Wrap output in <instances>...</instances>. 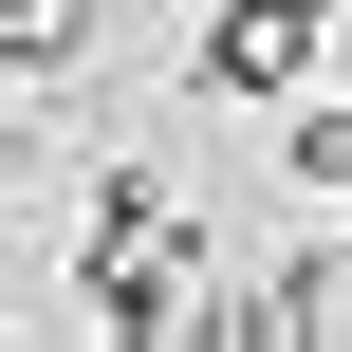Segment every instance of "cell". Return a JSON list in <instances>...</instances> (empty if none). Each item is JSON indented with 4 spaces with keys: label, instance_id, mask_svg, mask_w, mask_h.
Instances as JSON below:
<instances>
[{
    "label": "cell",
    "instance_id": "cell-5",
    "mask_svg": "<svg viewBox=\"0 0 352 352\" xmlns=\"http://www.w3.org/2000/svg\"><path fill=\"white\" fill-rule=\"evenodd\" d=\"M334 93H352V37H334Z\"/></svg>",
    "mask_w": 352,
    "mask_h": 352
},
{
    "label": "cell",
    "instance_id": "cell-3",
    "mask_svg": "<svg viewBox=\"0 0 352 352\" xmlns=\"http://www.w3.org/2000/svg\"><path fill=\"white\" fill-rule=\"evenodd\" d=\"M223 334H241V352H316V334H334V241H316V260H278V278H241V297H223Z\"/></svg>",
    "mask_w": 352,
    "mask_h": 352
},
{
    "label": "cell",
    "instance_id": "cell-1",
    "mask_svg": "<svg viewBox=\"0 0 352 352\" xmlns=\"http://www.w3.org/2000/svg\"><path fill=\"white\" fill-rule=\"evenodd\" d=\"M74 316L93 334H130V352H186V334H223V278H204V223H186V186L167 167H93V223H74Z\"/></svg>",
    "mask_w": 352,
    "mask_h": 352
},
{
    "label": "cell",
    "instance_id": "cell-4",
    "mask_svg": "<svg viewBox=\"0 0 352 352\" xmlns=\"http://www.w3.org/2000/svg\"><path fill=\"white\" fill-rule=\"evenodd\" d=\"M74 56H93V0H0V74L19 93H56Z\"/></svg>",
    "mask_w": 352,
    "mask_h": 352
},
{
    "label": "cell",
    "instance_id": "cell-2",
    "mask_svg": "<svg viewBox=\"0 0 352 352\" xmlns=\"http://www.w3.org/2000/svg\"><path fill=\"white\" fill-rule=\"evenodd\" d=\"M352 0H223L204 37H186V93H223V111H297L316 74H334Z\"/></svg>",
    "mask_w": 352,
    "mask_h": 352
}]
</instances>
